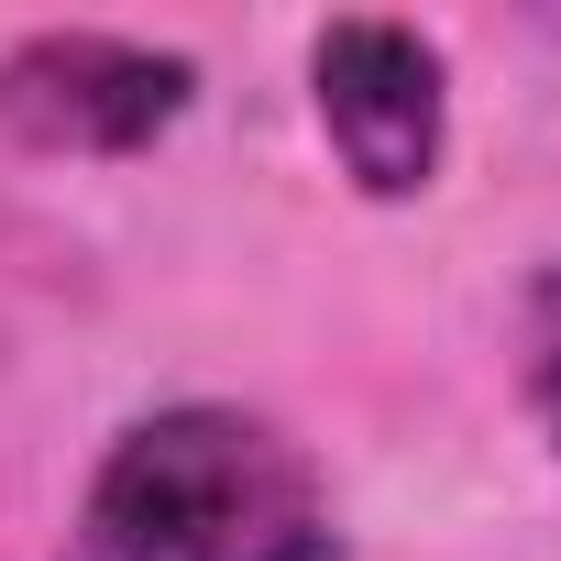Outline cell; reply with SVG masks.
Listing matches in <instances>:
<instances>
[{
    "instance_id": "obj_1",
    "label": "cell",
    "mask_w": 561,
    "mask_h": 561,
    "mask_svg": "<svg viewBox=\"0 0 561 561\" xmlns=\"http://www.w3.org/2000/svg\"><path fill=\"white\" fill-rule=\"evenodd\" d=\"M78 561H342V528L331 484L275 419L176 397L100 451L78 495Z\"/></svg>"
},
{
    "instance_id": "obj_2",
    "label": "cell",
    "mask_w": 561,
    "mask_h": 561,
    "mask_svg": "<svg viewBox=\"0 0 561 561\" xmlns=\"http://www.w3.org/2000/svg\"><path fill=\"white\" fill-rule=\"evenodd\" d=\"M309 111L342 154V176L397 209L440 176L451 154V67L419 23H386V12H353V23H320L309 45Z\"/></svg>"
},
{
    "instance_id": "obj_3",
    "label": "cell",
    "mask_w": 561,
    "mask_h": 561,
    "mask_svg": "<svg viewBox=\"0 0 561 561\" xmlns=\"http://www.w3.org/2000/svg\"><path fill=\"white\" fill-rule=\"evenodd\" d=\"M198 100V67L176 45L133 34H23L0 56V133L23 154H144Z\"/></svg>"
},
{
    "instance_id": "obj_4",
    "label": "cell",
    "mask_w": 561,
    "mask_h": 561,
    "mask_svg": "<svg viewBox=\"0 0 561 561\" xmlns=\"http://www.w3.org/2000/svg\"><path fill=\"white\" fill-rule=\"evenodd\" d=\"M517 342H528V408H539V430L561 440V253L528 275V298H517Z\"/></svg>"
}]
</instances>
